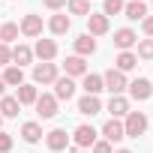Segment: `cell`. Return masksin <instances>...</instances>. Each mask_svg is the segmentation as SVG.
I'll return each instance as SVG.
<instances>
[{"label":"cell","mask_w":153,"mask_h":153,"mask_svg":"<svg viewBox=\"0 0 153 153\" xmlns=\"http://www.w3.org/2000/svg\"><path fill=\"white\" fill-rule=\"evenodd\" d=\"M30 60H33V48H27V45H15L12 48V66H21L24 69Z\"/></svg>","instance_id":"23"},{"label":"cell","mask_w":153,"mask_h":153,"mask_svg":"<svg viewBox=\"0 0 153 153\" xmlns=\"http://www.w3.org/2000/svg\"><path fill=\"white\" fill-rule=\"evenodd\" d=\"M24 36H42V15H24L21 18V27H18Z\"/></svg>","instance_id":"12"},{"label":"cell","mask_w":153,"mask_h":153,"mask_svg":"<svg viewBox=\"0 0 153 153\" xmlns=\"http://www.w3.org/2000/svg\"><path fill=\"white\" fill-rule=\"evenodd\" d=\"M72 96H75V81L69 78V75L57 78V81H54V99H57V102H69Z\"/></svg>","instance_id":"7"},{"label":"cell","mask_w":153,"mask_h":153,"mask_svg":"<svg viewBox=\"0 0 153 153\" xmlns=\"http://www.w3.org/2000/svg\"><path fill=\"white\" fill-rule=\"evenodd\" d=\"M114 153H132V150H126V147H123V150H114Z\"/></svg>","instance_id":"37"},{"label":"cell","mask_w":153,"mask_h":153,"mask_svg":"<svg viewBox=\"0 0 153 153\" xmlns=\"http://www.w3.org/2000/svg\"><path fill=\"white\" fill-rule=\"evenodd\" d=\"M108 111H111L114 120L126 117V114H129V99H126V96H111V99H108Z\"/></svg>","instance_id":"19"},{"label":"cell","mask_w":153,"mask_h":153,"mask_svg":"<svg viewBox=\"0 0 153 153\" xmlns=\"http://www.w3.org/2000/svg\"><path fill=\"white\" fill-rule=\"evenodd\" d=\"M123 6H126L123 0H105V12H102V15H120Z\"/></svg>","instance_id":"30"},{"label":"cell","mask_w":153,"mask_h":153,"mask_svg":"<svg viewBox=\"0 0 153 153\" xmlns=\"http://www.w3.org/2000/svg\"><path fill=\"white\" fill-rule=\"evenodd\" d=\"M69 27H72L69 15H51V21H48V30H51L54 36H63V33H69Z\"/></svg>","instance_id":"22"},{"label":"cell","mask_w":153,"mask_h":153,"mask_svg":"<svg viewBox=\"0 0 153 153\" xmlns=\"http://www.w3.org/2000/svg\"><path fill=\"white\" fill-rule=\"evenodd\" d=\"M129 96L135 99V102H147L150 96H153V84L147 81V78H135V81H129Z\"/></svg>","instance_id":"5"},{"label":"cell","mask_w":153,"mask_h":153,"mask_svg":"<svg viewBox=\"0 0 153 153\" xmlns=\"http://www.w3.org/2000/svg\"><path fill=\"white\" fill-rule=\"evenodd\" d=\"M96 144V129L81 123L78 129H75V147H93Z\"/></svg>","instance_id":"14"},{"label":"cell","mask_w":153,"mask_h":153,"mask_svg":"<svg viewBox=\"0 0 153 153\" xmlns=\"http://www.w3.org/2000/svg\"><path fill=\"white\" fill-rule=\"evenodd\" d=\"M102 111V102H99V96H81L78 99V114H84V117H93V114H99Z\"/></svg>","instance_id":"15"},{"label":"cell","mask_w":153,"mask_h":153,"mask_svg":"<svg viewBox=\"0 0 153 153\" xmlns=\"http://www.w3.org/2000/svg\"><path fill=\"white\" fill-rule=\"evenodd\" d=\"M36 96H39L36 84H21V87H18V93H15L18 105H33V102H36Z\"/></svg>","instance_id":"24"},{"label":"cell","mask_w":153,"mask_h":153,"mask_svg":"<svg viewBox=\"0 0 153 153\" xmlns=\"http://www.w3.org/2000/svg\"><path fill=\"white\" fill-rule=\"evenodd\" d=\"M123 15H126L129 21H144V18H147V6L141 3V0H132V3L123 6Z\"/></svg>","instance_id":"20"},{"label":"cell","mask_w":153,"mask_h":153,"mask_svg":"<svg viewBox=\"0 0 153 153\" xmlns=\"http://www.w3.org/2000/svg\"><path fill=\"white\" fill-rule=\"evenodd\" d=\"M45 144H48V150H54V153L66 150V147H69V135H66V129H51V132H45Z\"/></svg>","instance_id":"9"},{"label":"cell","mask_w":153,"mask_h":153,"mask_svg":"<svg viewBox=\"0 0 153 153\" xmlns=\"http://www.w3.org/2000/svg\"><path fill=\"white\" fill-rule=\"evenodd\" d=\"M9 150H12V135L0 129V153H9Z\"/></svg>","instance_id":"31"},{"label":"cell","mask_w":153,"mask_h":153,"mask_svg":"<svg viewBox=\"0 0 153 153\" xmlns=\"http://www.w3.org/2000/svg\"><path fill=\"white\" fill-rule=\"evenodd\" d=\"M135 57H141V60H153V39H141Z\"/></svg>","instance_id":"29"},{"label":"cell","mask_w":153,"mask_h":153,"mask_svg":"<svg viewBox=\"0 0 153 153\" xmlns=\"http://www.w3.org/2000/svg\"><path fill=\"white\" fill-rule=\"evenodd\" d=\"M18 24H12V21H6L3 27H0V42H3V45H9V42H15L18 39Z\"/></svg>","instance_id":"27"},{"label":"cell","mask_w":153,"mask_h":153,"mask_svg":"<svg viewBox=\"0 0 153 153\" xmlns=\"http://www.w3.org/2000/svg\"><path fill=\"white\" fill-rule=\"evenodd\" d=\"M72 15H90V0H66Z\"/></svg>","instance_id":"28"},{"label":"cell","mask_w":153,"mask_h":153,"mask_svg":"<svg viewBox=\"0 0 153 153\" xmlns=\"http://www.w3.org/2000/svg\"><path fill=\"white\" fill-rule=\"evenodd\" d=\"M36 114L42 117V120H51L54 114H57V99H54V93H42V96H36Z\"/></svg>","instance_id":"6"},{"label":"cell","mask_w":153,"mask_h":153,"mask_svg":"<svg viewBox=\"0 0 153 153\" xmlns=\"http://www.w3.org/2000/svg\"><path fill=\"white\" fill-rule=\"evenodd\" d=\"M3 90H6V84H3V78H0V96H3Z\"/></svg>","instance_id":"36"},{"label":"cell","mask_w":153,"mask_h":153,"mask_svg":"<svg viewBox=\"0 0 153 153\" xmlns=\"http://www.w3.org/2000/svg\"><path fill=\"white\" fill-rule=\"evenodd\" d=\"M60 78L57 63H36L33 66V84H54Z\"/></svg>","instance_id":"3"},{"label":"cell","mask_w":153,"mask_h":153,"mask_svg":"<svg viewBox=\"0 0 153 153\" xmlns=\"http://www.w3.org/2000/svg\"><path fill=\"white\" fill-rule=\"evenodd\" d=\"M114 63H117V66H114V69H117V72H123V75H126V72H132V69H135V66H138V57H135V54H132V51H120V54H117V60H114Z\"/></svg>","instance_id":"21"},{"label":"cell","mask_w":153,"mask_h":153,"mask_svg":"<svg viewBox=\"0 0 153 153\" xmlns=\"http://www.w3.org/2000/svg\"><path fill=\"white\" fill-rule=\"evenodd\" d=\"M9 63H12V48L0 42V66H9Z\"/></svg>","instance_id":"32"},{"label":"cell","mask_w":153,"mask_h":153,"mask_svg":"<svg viewBox=\"0 0 153 153\" xmlns=\"http://www.w3.org/2000/svg\"><path fill=\"white\" fill-rule=\"evenodd\" d=\"M42 135H45V132H42V126H39V123H33V120L21 126V138H24L27 144H36V141H39Z\"/></svg>","instance_id":"26"},{"label":"cell","mask_w":153,"mask_h":153,"mask_svg":"<svg viewBox=\"0 0 153 153\" xmlns=\"http://www.w3.org/2000/svg\"><path fill=\"white\" fill-rule=\"evenodd\" d=\"M144 129H147V114L144 111H129L126 120H123L126 138H138V135H144Z\"/></svg>","instance_id":"1"},{"label":"cell","mask_w":153,"mask_h":153,"mask_svg":"<svg viewBox=\"0 0 153 153\" xmlns=\"http://www.w3.org/2000/svg\"><path fill=\"white\" fill-rule=\"evenodd\" d=\"M114 45L120 51H129L132 45H138V33L129 30V27H120V30H114Z\"/></svg>","instance_id":"10"},{"label":"cell","mask_w":153,"mask_h":153,"mask_svg":"<svg viewBox=\"0 0 153 153\" xmlns=\"http://www.w3.org/2000/svg\"><path fill=\"white\" fill-rule=\"evenodd\" d=\"M102 84H105V90H111V96H123V90L129 87L126 75L117 72V69H108V72L102 75Z\"/></svg>","instance_id":"2"},{"label":"cell","mask_w":153,"mask_h":153,"mask_svg":"<svg viewBox=\"0 0 153 153\" xmlns=\"http://www.w3.org/2000/svg\"><path fill=\"white\" fill-rule=\"evenodd\" d=\"M108 30H111L108 15H102V12H90V15H87V33H90V36H105Z\"/></svg>","instance_id":"4"},{"label":"cell","mask_w":153,"mask_h":153,"mask_svg":"<svg viewBox=\"0 0 153 153\" xmlns=\"http://www.w3.org/2000/svg\"><path fill=\"white\" fill-rule=\"evenodd\" d=\"M0 78H3V84H6V87H21V84H24V69L9 63V66H6V72L0 75Z\"/></svg>","instance_id":"17"},{"label":"cell","mask_w":153,"mask_h":153,"mask_svg":"<svg viewBox=\"0 0 153 153\" xmlns=\"http://www.w3.org/2000/svg\"><path fill=\"white\" fill-rule=\"evenodd\" d=\"M63 69H66V75L69 78H84L87 75V63H84V57H78V54H72V57H66V63H63Z\"/></svg>","instance_id":"11"},{"label":"cell","mask_w":153,"mask_h":153,"mask_svg":"<svg viewBox=\"0 0 153 153\" xmlns=\"http://www.w3.org/2000/svg\"><path fill=\"white\" fill-rule=\"evenodd\" d=\"M75 54H78V57H90V54H96V39H93L90 33H81L78 39H75Z\"/></svg>","instance_id":"16"},{"label":"cell","mask_w":153,"mask_h":153,"mask_svg":"<svg viewBox=\"0 0 153 153\" xmlns=\"http://www.w3.org/2000/svg\"><path fill=\"white\" fill-rule=\"evenodd\" d=\"M81 87H84V93H87V96H99V93L105 90V84H102V75H93V72H87V75H84V81H81Z\"/></svg>","instance_id":"18"},{"label":"cell","mask_w":153,"mask_h":153,"mask_svg":"<svg viewBox=\"0 0 153 153\" xmlns=\"http://www.w3.org/2000/svg\"><path fill=\"white\" fill-rule=\"evenodd\" d=\"M102 135H105V141H108V144H117V141H123V138H126L123 123H120V120H114V117L102 126Z\"/></svg>","instance_id":"13"},{"label":"cell","mask_w":153,"mask_h":153,"mask_svg":"<svg viewBox=\"0 0 153 153\" xmlns=\"http://www.w3.org/2000/svg\"><path fill=\"white\" fill-rule=\"evenodd\" d=\"M21 105L15 96H0V117H18Z\"/></svg>","instance_id":"25"},{"label":"cell","mask_w":153,"mask_h":153,"mask_svg":"<svg viewBox=\"0 0 153 153\" xmlns=\"http://www.w3.org/2000/svg\"><path fill=\"white\" fill-rule=\"evenodd\" d=\"M33 54H36L42 63H51V60L57 57V42H54V39H36V48H33Z\"/></svg>","instance_id":"8"},{"label":"cell","mask_w":153,"mask_h":153,"mask_svg":"<svg viewBox=\"0 0 153 153\" xmlns=\"http://www.w3.org/2000/svg\"><path fill=\"white\" fill-rule=\"evenodd\" d=\"M93 153H114V150H111L108 141H96V144H93Z\"/></svg>","instance_id":"33"},{"label":"cell","mask_w":153,"mask_h":153,"mask_svg":"<svg viewBox=\"0 0 153 153\" xmlns=\"http://www.w3.org/2000/svg\"><path fill=\"white\" fill-rule=\"evenodd\" d=\"M141 30H144L147 36H153V15H147V18L141 21Z\"/></svg>","instance_id":"34"},{"label":"cell","mask_w":153,"mask_h":153,"mask_svg":"<svg viewBox=\"0 0 153 153\" xmlns=\"http://www.w3.org/2000/svg\"><path fill=\"white\" fill-rule=\"evenodd\" d=\"M42 3H45L48 9H60V6H66V0H42Z\"/></svg>","instance_id":"35"},{"label":"cell","mask_w":153,"mask_h":153,"mask_svg":"<svg viewBox=\"0 0 153 153\" xmlns=\"http://www.w3.org/2000/svg\"><path fill=\"white\" fill-rule=\"evenodd\" d=\"M0 126H3V117H0Z\"/></svg>","instance_id":"38"}]
</instances>
